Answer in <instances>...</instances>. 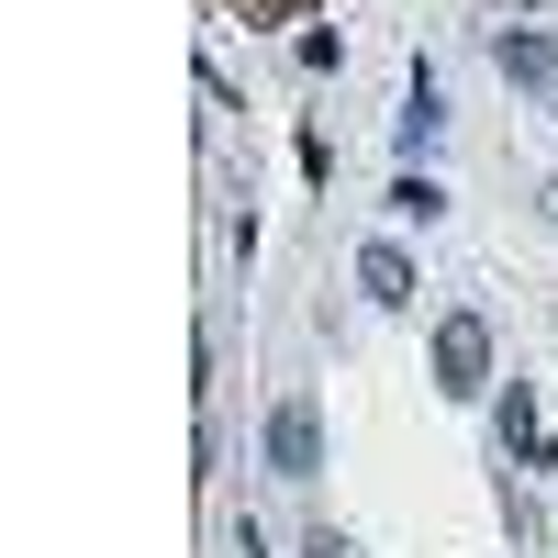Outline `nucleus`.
I'll return each mask as SVG.
<instances>
[{
	"instance_id": "f257e3e1",
	"label": "nucleus",
	"mask_w": 558,
	"mask_h": 558,
	"mask_svg": "<svg viewBox=\"0 0 558 558\" xmlns=\"http://www.w3.org/2000/svg\"><path fill=\"white\" fill-rule=\"evenodd\" d=\"M268 458H279V481H313V470H324V425H313L302 402L268 413Z\"/></svg>"
},
{
	"instance_id": "f03ea898",
	"label": "nucleus",
	"mask_w": 558,
	"mask_h": 558,
	"mask_svg": "<svg viewBox=\"0 0 558 558\" xmlns=\"http://www.w3.org/2000/svg\"><path fill=\"white\" fill-rule=\"evenodd\" d=\"M436 368H447V391H481V368H492V336H481L470 313H458L447 336H436Z\"/></svg>"
},
{
	"instance_id": "7ed1b4c3",
	"label": "nucleus",
	"mask_w": 558,
	"mask_h": 558,
	"mask_svg": "<svg viewBox=\"0 0 558 558\" xmlns=\"http://www.w3.org/2000/svg\"><path fill=\"white\" fill-rule=\"evenodd\" d=\"M492 57H502V78H514V89H558V45H547V34H502Z\"/></svg>"
},
{
	"instance_id": "20e7f679",
	"label": "nucleus",
	"mask_w": 558,
	"mask_h": 558,
	"mask_svg": "<svg viewBox=\"0 0 558 558\" xmlns=\"http://www.w3.org/2000/svg\"><path fill=\"white\" fill-rule=\"evenodd\" d=\"M357 279H368V302H413V268H402V246H368V257H357Z\"/></svg>"
},
{
	"instance_id": "39448f33",
	"label": "nucleus",
	"mask_w": 558,
	"mask_h": 558,
	"mask_svg": "<svg viewBox=\"0 0 558 558\" xmlns=\"http://www.w3.org/2000/svg\"><path fill=\"white\" fill-rule=\"evenodd\" d=\"M313 558H357V547H347V536H336V525H313Z\"/></svg>"
},
{
	"instance_id": "423d86ee",
	"label": "nucleus",
	"mask_w": 558,
	"mask_h": 558,
	"mask_svg": "<svg viewBox=\"0 0 558 558\" xmlns=\"http://www.w3.org/2000/svg\"><path fill=\"white\" fill-rule=\"evenodd\" d=\"M257 12H291V0H257Z\"/></svg>"
},
{
	"instance_id": "0eeeda50",
	"label": "nucleus",
	"mask_w": 558,
	"mask_h": 558,
	"mask_svg": "<svg viewBox=\"0 0 558 558\" xmlns=\"http://www.w3.org/2000/svg\"><path fill=\"white\" fill-rule=\"evenodd\" d=\"M514 12H536V0H514Z\"/></svg>"
},
{
	"instance_id": "6e6552de",
	"label": "nucleus",
	"mask_w": 558,
	"mask_h": 558,
	"mask_svg": "<svg viewBox=\"0 0 558 558\" xmlns=\"http://www.w3.org/2000/svg\"><path fill=\"white\" fill-rule=\"evenodd\" d=\"M547 213H558V191H547Z\"/></svg>"
}]
</instances>
